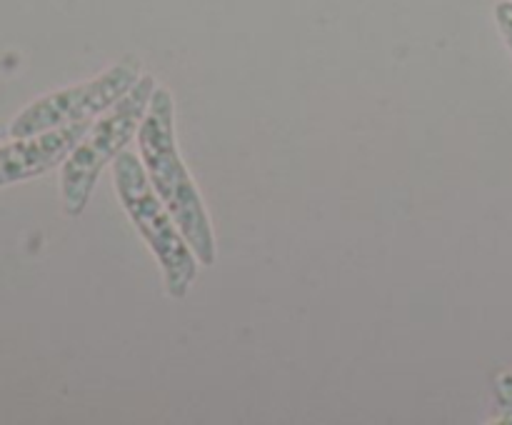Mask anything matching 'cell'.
<instances>
[{
	"label": "cell",
	"instance_id": "cell-6",
	"mask_svg": "<svg viewBox=\"0 0 512 425\" xmlns=\"http://www.w3.org/2000/svg\"><path fill=\"white\" fill-rule=\"evenodd\" d=\"M495 385H498V405L503 413L498 415V423H512V373L498 375Z\"/></svg>",
	"mask_w": 512,
	"mask_h": 425
},
{
	"label": "cell",
	"instance_id": "cell-2",
	"mask_svg": "<svg viewBox=\"0 0 512 425\" xmlns=\"http://www.w3.org/2000/svg\"><path fill=\"white\" fill-rule=\"evenodd\" d=\"M113 185L125 215L158 260L165 293L175 300H183L198 278L200 260L185 240L168 205L155 193L140 155L123 150L113 160Z\"/></svg>",
	"mask_w": 512,
	"mask_h": 425
},
{
	"label": "cell",
	"instance_id": "cell-8",
	"mask_svg": "<svg viewBox=\"0 0 512 425\" xmlns=\"http://www.w3.org/2000/svg\"><path fill=\"white\" fill-rule=\"evenodd\" d=\"M8 135H10L8 125H5V123H0V143H3V140H5V138H8Z\"/></svg>",
	"mask_w": 512,
	"mask_h": 425
},
{
	"label": "cell",
	"instance_id": "cell-4",
	"mask_svg": "<svg viewBox=\"0 0 512 425\" xmlns=\"http://www.w3.org/2000/svg\"><path fill=\"white\" fill-rule=\"evenodd\" d=\"M140 75L143 73H140L138 60L125 58L103 70L98 78L53 90L15 115L13 123L8 125L10 138H25V135H38L45 130L83 123V120H95L105 110L113 108L138 83Z\"/></svg>",
	"mask_w": 512,
	"mask_h": 425
},
{
	"label": "cell",
	"instance_id": "cell-5",
	"mask_svg": "<svg viewBox=\"0 0 512 425\" xmlns=\"http://www.w3.org/2000/svg\"><path fill=\"white\" fill-rule=\"evenodd\" d=\"M93 120L65 125V128L45 130L38 135H25V138H13L10 143L0 145V188L23 180L40 178L48 170L63 165L70 150L75 148L85 130Z\"/></svg>",
	"mask_w": 512,
	"mask_h": 425
},
{
	"label": "cell",
	"instance_id": "cell-1",
	"mask_svg": "<svg viewBox=\"0 0 512 425\" xmlns=\"http://www.w3.org/2000/svg\"><path fill=\"white\" fill-rule=\"evenodd\" d=\"M138 155L145 165L155 193L160 195L173 218L178 220L185 240L200 265L213 268L218 260V243L198 185L180 155L175 140V100L165 85H158L150 98L148 113L138 130Z\"/></svg>",
	"mask_w": 512,
	"mask_h": 425
},
{
	"label": "cell",
	"instance_id": "cell-7",
	"mask_svg": "<svg viewBox=\"0 0 512 425\" xmlns=\"http://www.w3.org/2000/svg\"><path fill=\"white\" fill-rule=\"evenodd\" d=\"M495 23H498L505 45H508L512 55V0H500V3L495 5Z\"/></svg>",
	"mask_w": 512,
	"mask_h": 425
},
{
	"label": "cell",
	"instance_id": "cell-3",
	"mask_svg": "<svg viewBox=\"0 0 512 425\" xmlns=\"http://www.w3.org/2000/svg\"><path fill=\"white\" fill-rule=\"evenodd\" d=\"M155 88L158 83L153 75H140L138 83L113 108H108L90 123L83 138L63 160L60 165V203H63V213L68 218L83 215L105 165L113 163L128 148L130 140L138 138L140 123L148 113Z\"/></svg>",
	"mask_w": 512,
	"mask_h": 425
}]
</instances>
